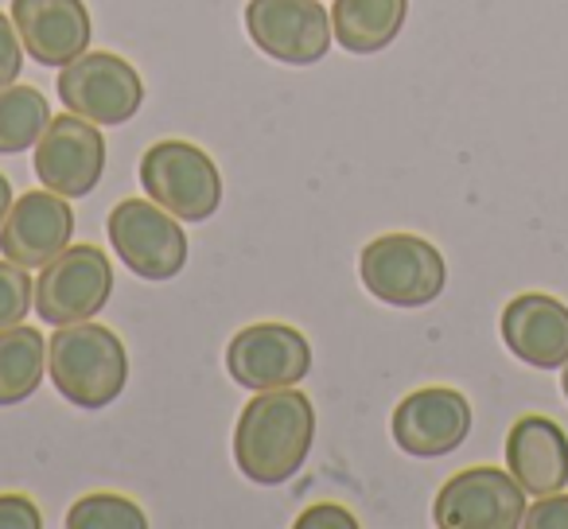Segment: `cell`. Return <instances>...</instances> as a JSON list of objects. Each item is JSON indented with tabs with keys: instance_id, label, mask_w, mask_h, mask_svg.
Returning <instances> with one entry per match:
<instances>
[{
	"instance_id": "2e32d148",
	"label": "cell",
	"mask_w": 568,
	"mask_h": 529,
	"mask_svg": "<svg viewBox=\"0 0 568 529\" xmlns=\"http://www.w3.org/2000/svg\"><path fill=\"white\" fill-rule=\"evenodd\" d=\"M506 471L534 498L568 487V436L557 420L526 413L506 433Z\"/></svg>"
},
{
	"instance_id": "d4e9b609",
	"label": "cell",
	"mask_w": 568,
	"mask_h": 529,
	"mask_svg": "<svg viewBox=\"0 0 568 529\" xmlns=\"http://www.w3.org/2000/svg\"><path fill=\"white\" fill-rule=\"evenodd\" d=\"M296 529H358V518L339 502H320L296 518Z\"/></svg>"
},
{
	"instance_id": "8fae6325",
	"label": "cell",
	"mask_w": 568,
	"mask_h": 529,
	"mask_svg": "<svg viewBox=\"0 0 568 529\" xmlns=\"http://www.w3.org/2000/svg\"><path fill=\"white\" fill-rule=\"evenodd\" d=\"M102 125L67 110L51 118L48 133L36 141V175L48 191L63 199H82L102 183L105 172V136Z\"/></svg>"
},
{
	"instance_id": "3957f363",
	"label": "cell",
	"mask_w": 568,
	"mask_h": 529,
	"mask_svg": "<svg viewBox=\"0 0 568 529\" xmlns=\"http://www.w3.org/2000/svg\"><path fill=\"white\" fill-rule=\"evenodd\" d=\"M358 277L366 293L389 308H425L448 285V265L425 237L382 234L358 253Z\"/></svg>"
},
{
	"instance_id": "7a4b0ae2",
	"label": "cell",
	"mask_w": 568,
	"mask_h": 529,
	"mask_svg": "<svg viewBox=\"0 0 568 529\" xmlns=\"http://www.w3.org/2000/svg\"><path fill=\"white\" fill-rule=\"evenodd\" d=\"M48 370L59 397L79 409H105L129 382V355L118 332L102 324H63L48 343Z\"/></svg>"
},
{
	"instance_id": "9c48e42d",
	"label": "cell",
	"mask_w": 568,
	"mask_h": 529,
	"mask_svg": "<svg viewBox=\"0 0 568 529\" xmlns=\"http://www.w3.org/2000/svg\"><path fill=\"white\" fill-rule=\"evenodd\" d=\"M526 510V490L510 471L467 467L436 490L433 521L440 529H514Z\"/></svg>"
},
{
	"instance_id": "ac0fdd59",
	"label": "cell",
	"mask_w": 568,
	"mask_h": 529,
	"mask_svg": "<svg viewBox=\"0 0 568 529\" xmlns=\"http://www.w3.org/2000/svg\"><path fill=\"white\" fill-rule=\"evenodd\" d=\"M48 370V339L40 327H4L0 332V409L20 405L40 389Z\"/></svg>"
},
{
	"instance_id": "484cf974",
	"label": "cell",
	"mask_w": 568,
	"mask_h": 529,
	"mask_svg": "<svg viewBox=\"0 0 568 529\" xmlns=\"http://www.w3.org/2000/svg\"><path fill=\"white\" fill-rule=\"evenodd\" d=\"M12 183L4 180V175H0V226H4V218H9V211H12Z\"/></svg>"
},
{
	"instance_id": "e0dca14e",
	"label": "cell",
	"mask_w": 568,
	"mask_h": 529,
	"mask_svg": "<svg viewBox=\"0 0 568 529\" xmlns=\"http://www.w3.org/2000/svg\"><path fill=\"white\" fill-rule=\"evenodd\" d=\"M405 17L409 0H335L332 32L335 43L351 55H374L402 35Z\"/></svg>"
},
{
	"instance_id": "603a6c76",
	"label": "cell",
	"mask_w": 568,
	"mask_h": 529,
	"mask_svg": "<svg viewBox=\"0 0 568 529\" xmlns=\"http://www.w3.org/2000/svg\"><path fill=\"white\" fill-rule=\"evenodd\" d=\"M521 526H529V529H568V495H565V490H557V495L537 498V502L526 510V518H521Z\"/></svg>"
},
{
	"instance_id": "44dd1931",
	"label": "cell",
	"mask_w": 568,
	"mask_h": 529,
	"mask_svg": "<svg viewBox=\"0 0 568 529\" xmlns=\"http://www.w3.org/2000/svg\"><path fill=\"white\" fill-rule=\"evenodd\" d=\"M36 308V281L28 277V269H20L17 261H0V332L17 327L28 319V312Z\"/></svg>"
},
{
	"instance_id": "4316f807",
	"label": "cell",
	"mask_w": 568,
	"mask_h": 529,
	"mask_svg": "<svg viewBox=\"0 0 568 529\" xmlns=\"http://www.w3.org/2000/svg\"><path fill=\"white\" fill-rule=\"evenodd\" d=\"M560 370H565V374H560V389H565V397H568V363L560 366Z\"/></svg>"
},
{
	"instance_id": "5b68a950",
	"label": "cell",
	"mask_w": 568,
	"mask_h": 529,
	"mask_svg": "<svg viewBox=\"0 0 568 529\" xmlns=\"http://www.w3.org/2000/svg\"><path fill=\"white\" fill-rule=\"evenodd\" d=\"M110 245L129 273L144 281H172L187 265V234L180 218L152 199H121L110 211Z\"/></svg>"
},
{
	"instance_id": "9a60e30c",
	"label": "cell",
	"mask_w": 568,
	"mask_h": 529,
	"mask_svg": "<svg viewBox=\"0 0 568 529\" xmlns=\"http://www.w3.org/2000/svg\"><path fill=\"white\" fill-rule=\"evenodd\" d=\"M503 343L514 358L537 370L568 363V304L549 293H521L503 308Z\"/></svg>"
},
{
	"instance_id": "ffe728a7",
	"label": "cell",
	"mask_w": 568,
	"mask_h": 529,
	"mask_svg": "<svg viewBox=\"0 0 568 529\" xmlns=\"http://www.w3.org/2000/svg\"><path fill=\"white\" fill-rule=\"evenodd\" d=\"M67 529H149V518L133 498L94 490L67 510Z\"/></svg>"
},
{
	"instance_id": "7c38bea8",
	"label": "cell",
	"mask_w": 568,
	"mask_h": 529,
	"mask_svg": "<svg viewBox=\"0 0 568 529\" xmlns=\"http://www.w3.org/2000/svg\"><path fill=\"white\" fill-rule=\"evenodd\" d=\"M471 433V401L459 389L425 386L402 397L394 409V440L417 459H436L456 451Z\"/></svg>"
},
{
	"instance_id": "ba28073f",
	"label": "cell",
	"mask_w": 568,
	"mask_h": 529,
	"mask_svg": "<svg viewBox=\"0 0 568 529\" xmlns=\"http://www.w3.org/2000/svg\"><path fill=\"white\" fill-rule=\"evenodd\" d=\"M245 32L261 55L288 67H308L332 51V9L320 0H250Z\"/></svg>"
},
{
	"instance_id": "8992f818",
	"label": "cell",
	"mask_w": 568,
	"mask_h": 529,
	"mask_svg": "<svg viewBox=\"0 0 568 529\" xmlns=\"http://www.w3.org/2000/svg\"><path fill=\"white\" fill-rule=\"evenodd\" d=\"M59 102L94 125H125L144 105V82L133 63L113 51H87L59 67Z\"/></svg>"
},
{
	"instance_id": "4fadbf2b",
	"label": "cell",
	"mask_w": 568,
	"mask_h": 529,
	"mask_svg": "<svg viewBox=\"0 0 568 529\" xmlns=\"http://www.w3.org/2000/svg\"><path fill=\"white\" fill-rule=\"evenodd\" d=\"M74 237V211L55 191H28L12 199V211L0 226V253L17 261L20 269H43L48 261L71 245Z\"/></svg>"
},
{
	"instance_id": "5bb4252c",
	"label": "cell",
	"mask_w": 568,
	"mask_h": 529,
	"mask_svg": "<svg viewBox=\"0 0 568 529\" xmlns=\"http://www.w3.org/2000/svg\"><path fill=\"white\" fill-rule=\"evenodd\" d=\"M12 24L28 59L40 67H67L90 51L94 24L82 0H12Z\"/></svg>"
},
{
	"instance_id": "cb8c5ba5",
	"label": "cell",
	"mask_w": 568,
	"mask_h": 529,
	"mask_svg": "<svg viewBox=\"0 0 568 529\" xmlns=\"http://www.w3.org/2000/svg\"><path fill=\"white\" fill-rule=\"evenodd\" d=\"M43 513L36 498L28 495H0V529H40Z\"/></svg>"
},
{
	"instance_id": "277c9868",
	"label": "cell",
	"mask_w": 568,
	"mask_h": 529,
	"mask_svg": "<svg viewBox=\"0 0 568 529\" xmlns=\"http://www.w3.org/2000/svg\"><path fill=\"white\" fill-rule=\"evenodd\" d=\"M141 187L180 222H206L222 206V175L199 144L156 141L141 156Z\"/></svg>"
},
{
	"instance_id": "6da1fadb",
	"label": "cell",
	"mask_w": 568,
	"mask_h": 529,
	"mask_svg": "<svg viewBox=\"0 0 568 529\" xmlns=\"http://www.w3.org/2000/svg\"><path fill=\"white\" fill-rule=\"evenodd\" d=\"M316 440V409L296 386L261 389L234 428L237 471L257 487H281L308 464Z\"/></svg>"
},
{
	"instance_id": "7402d4cb",
	"label": "cell",
	"mask_w": 568,
	"mask_h": 529,
	"mask_svg": "<svg viewBox=\"0 0 568 529\" xmlns=\"http://www.w3.org/2000/svg\"><path fill=\"white\" fill-rule=\"evenodd\" d=\"M24 43H20V32L17 24H12V17H4L0 12V90L12 87V82L20 79V71H24Z\"/></svg>"
},
{
	"instance_id": "52a82bcc",
	"label": "cell",
	"mask_w": 568,
	"mask_h": 529,
	"mask_svg": "<svg viewBox=\"0 0 568 529\" xmlns=\"http://www.w3.org/2000/svg\"><path fill=\"white\" fill-rule=\"evenodd\" d=\"M113 261L98 245H67L36 281V312L43 324H82L110 304Z\"/></svg>"
},
{
	"instance_id": "d6986e66",
	"label": "cell",
	"mask_w": 568,
	"mask_h": 529,
	"mask_svg": "<svg viewBox=\"0 0 568 529\" xmlns=\"http://www.w3.org/2000/svg\"><path fill=\"white\" fill-rule=\"evenodd\" d=\"M51 125V105L36 87H4L0 90V156L28 152Z\"/></svg>"
},
{
	"instance_id": "30bf717a",
	"label": "cell",
	"mask_w": 568,
	"mask_h": 529,
	"mask_svg": "<svg viewBox=\"0 0 568 529\" xmlns=\"http://www.w3.org/2000/svg\"><path fill=\"white\" fill-rule=\"evenodd\" d=\"M226 370L242 389L301 386L312 370V343L288 324H250L230 339Z\"/></svg>"
}]
</instances>
